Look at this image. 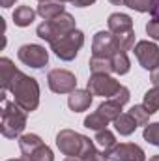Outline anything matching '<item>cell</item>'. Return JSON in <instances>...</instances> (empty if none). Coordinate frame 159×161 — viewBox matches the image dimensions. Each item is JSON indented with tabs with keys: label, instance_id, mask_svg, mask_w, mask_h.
I'll list each match as a JSON object with an SVG mask.
<instances>
[{
	"label": "cell",
	"instance_id": "cell-37",
	"mask_svg": "<svg viewBox=\"0 0 159 161\" xmlns=\"http://www.w3.org/2000/svg\"><path fill=\"white\" fill-rule=\"evenodd\" d=\"M58 2H62V4H66V2H71V0H58Z\"/></svg>",
	"mask_w": 159,
	"mask_h": 161
},
{
	"label": "cell",
	"instance_id": "cell-34",
	"mask_svg": "<svg viewBox=\"0 0 159 161\" xmlns=\"http://www.w3.org/2000/svg\"><path fill=\"white\" fill-rule=\"evenodd\" d=\"M64 161H82L80 158H68V159H64Z\"/></svg>",
	"mask_w": 159,
	"mask_h": 161
},
{
	"label": "cell",
	"instance_id": "cell-38",
	"mask_svg": "<svg viewBox=\"0 0 159 161\" xmlns=\"http://www.w3.org/2000/svg\"><path fill=\"white\" fill-rule=\"evenodd\" d=\"M40 2H49V0H40Z\"/></svg>",
	"mask_w": 159,
	"mask_h": 161
},
{
	"label": "cell",
	"instance_id": "cell-14",
	"mask_svg": "<svg viewBox=\"0 0 159 161\" xmlns=\"http://www.w3.org/2000/svg\"><path fill=\"white\" fill-rule=\"evenodd\" d=\"M109 30L112 34H127V32H133V19L127 15V13H112L109 15Z\"/></svg>",
	"mask_w": 159,
	"mask_h": 161
},
{
	"label": "cell",
	"instance_id": "cell-5",
	"mask_svg": "<svg viewBox=\"0 0 159 161\" xmlns=\"http://www.w3.org/2000/svg\"><path fill=\"white\" fill-rule=\"evenodd\" d=\"M88 142L90 139L86 135H80L73 129H60L56 135V146L68 158H80Z\"/></svg>",
	"mask_w": 159,
	"mask_h": 161
},
{
	"label": "cell",
	"instance_id": "cell-30",
	"mask_svg": "<svg viewBox=\"0 0 159 161\" xmlns=\"http://www.w3.org/2000/svg\"><path fill=\"white\" fill-rule=\"evenodd\" d=\"M71 4L75 8H88V6L96 4V0H71Z\"/></svg>",
	"mask_w": 159,
	"mask_h": 161
},
{
	"label": "cell",
	"instance_id": "cell-23",
	"mask_svg": "<svg viewBox=\"0 0 159 161\" xmlns=\"http://www.w3.org/2000/svg\"><path fill=\"white\" fill-rule=\"evenodd\" d=\"M111 62H112V69H114L116 75H125L131 69V62L127 58V53H116L111 58Z\"/></svg>",
	"mask_w": 159,
	"mask_h": 161
},
{
	"label": "cell",
	"instance_id": "cell-17",
	"mask_svg": "<svg viewBox=\"0 0 159 161\" xmlns=\"http://www.w3.org/2000/svg\"><path fill=\"white\" fill-rule=\"evenodd\" d=\"M36 13H38V11H34L30 6H19V8H15V11H13V23H15L17 26H21V28L30 26V25L34 23V19H36Z\"/></svg>",
	"mask_w": 159,
	"mask_h": 161
},
{
	"label": "cell",
	"instance_id": "cell-15",
	"mask_svg": "<svg viewBox=\"0 0 159 161\" xmlns=\"http://www.w3.org/2000/svg\"><path fill=\"white\" fill-rule=\"evenodd\" d=\"M19 69L15 68V64L9 58H0V80H2V90H9L13 80L17 77Z\"/></svg>",
	"mask_w": 159,
	"mask_h": 161
},
{
	"label": "cell",
	"instance_id": "cell-13",
	"mask_svg": "<svg viewBox=\"0 0 159 161\" xmlns=\"http://www.w3.org/2000/svg\"><path fill=\"white\" fill-rule=\"evenodd\" d=\"M92 99H94V96L90 94V90H79L77 88L68 96V105L73 113H82V111L90 109Z\"/></svg>",
	"mask_w": 159,
	"mask_h": 161
},
{
	"label": "cell",
	"instance_id": "cell-27",
	"mask_svg": "<svg viewBox=\"0 0 159 161\" xmlns=\"http://www.w3.org/2000/svg\"><path fill=\"white\" fill-rule=\"evenodd\" d=\"M142 137H144V141H148L150 144L159 146V122H154V124H148V125H144Z\"/></svg>",
	"mask_w": 159,
	"mask_h": 161
},
{
	"label": "cell",
	"instance_id": "cell-25",
	"mask_svg": "<svg viewBox=\"0 0 159 161\" xmlns=\"http://www.w3.org/2000/svg\"><path fill=\"white\" fill-rule=\"evenodd\" d=\"M111 122L107 120V118H103L97 111L96 113H92V114H88L86 118H84V127H88V129H94V131H101V129H107V125H109Z\"/></svg>",
	"mask_w": 159,
	"mask_h": 161
},
{
	"label": "cell",
	"instance_id": "cell-19",
	"mask_svg": "<svg viewBox=\"0 0 159 161\" xmlns=\"http://www.w3.org/2000/svg\"><path fill=\"white\" fill-rule=\"evenodd\" d=\"M114 127H116V131H118L122 137H129V135L135 133V129H137L139 125H137L135 118H133L129 113H122L118 118L114 120Z\"/></svg>",
	"mask_w": 159,
	"mask_h": 161
},
{
	"label": "cell",
	"instance_id": "cell-10",
	"mask_svg": "<svg viewBox=\"0 0 159 161\" xmlns=\"http://www.w3.org/2000/svg\"><path fill=\"white\" fill-rule=\"evenodd\" d=\"M133 51H135V56H137L139 64H140L144 69L154 71L156 68H159V47H157V43L142 40L133 47Z\"/></svg>",
	"mask_w": 159,
	"mask_h": 161
},
{
	"label": "cell",
	"instance_id": "cell-22",
	"mask_svg": "<svg viewBox=\"0 0 159 161\" xmlns=\"http://www.w3.org/2000/svg\"><path fill=\"white\" fill-rule=\"evenodd\" d=\"M88 66H90V71H92V73H105V75L114 73L111 58H97V56H92L90 62H88Z\"/></svg>",
	"mask_w": 159,
	"mask_h": 161
},
{
	"label": "cell",
	"instance_id": "cell-21",
	"mask_svg": "<svg viewBox=\"0 0 159 161\" xmlns=\"http://www.w3.org/2000/svg\"><path fill=\"white\" fill-rule=\"evenodd\" d=\"M94 141L103 148V152H105V154H109V152L116 146V137H114V133H112L109 127H107V129H101V131H96Z\"/></svg>",
	"mask_w": 159,
	"mask_h": 161
},
{
	"label": "cell",
	"instance_id": "cell-39",
	"mask_svg": "<svg viewBox=\"0 0 159 161\" xmlns=\"http://www.w3.org/2000/svg\"><path fill=\"white\" fill-rule=\"evenodd\" d=\"M25 161H28V159H25Z\"/></svg>",
	"mask_w": 159,
	"mask_h": 161
},
{
	"label": "cell",
	"instance_id": "cell-18",
	"mask_svg": "<svg viewBox=\"0 0 159 161\" xmlns=\"http://www.w3.org/2000/svg\"><path fill=\"white\" fill-rule=\"evenodd\" d=\"M125 6L139 13H152L154 17L159 13V0H125Z\"/></svg>",
	"mask_w": 159,
	"mask_h": 161
},
{
	"label": "cell",
	"instance_id": "cell-11",
	"mask_svg": "<svg viewBox=\"0 0 159 161\" xmlns=\"http://www.w3.org/2000/svg\"><path fill=\"white\" fill-rule=\"evenodd\" d=\"M116 53H120L118 47H116V41L111 30H99L94 41H92V56H97V58H112Z\"/></svg>",
	"mask_w": 159,
	"mask_h": 161
},
{
	"label": "cell",
	"instance_id": "cell-6",
	"mask_svg": "<svg viewBox=\"0 0 159 161\" xmlns=\"http://www.w3.org/2000/svg\"><path fill=\"white\" fill-rule=\"evenodd\" d=\"M82 45H84V34H82L80 30H73V32H69V34L58 38L54 43H51V49H52V53H54L60 60L69 62V60H73V58L79 54V51L82 49Z\"/></svg>",
	"mask_w": 159,
	"mask_h": 161
},
{
	"label": "cell",
	"instance_id": "cell-8",
	"mask_svg": "<svg viewBox=\"0 0 159 161\" xmlns=\"http://www.w3.org/2000/svg\"><path fill=\"white\" fill-rule=\"evenodd\" d=\"M17 56L19 60L25 64V66H30L34 69H41L49 64V53L43 45L38 43H26V45H21L19 51H17Z\"/></svg>",
	"mask_w": 159,
	"mask_h": 161
},
{
	"label": "cell",
	"instance_id": "cell-35",
	"mask_svg": "<svg viewBox=\"0 0 159 161\" xmlns=\"http://www.w3.org/2000/svg\"><path fill=\"white\" fill-rule=\"evenodd\" d=\"M148 161H159V156H152V158H150Z\"/></svg>",
	"mask_w": 159,
	"mask_h": 161
},
{
	"label": "cell",
	"instance_id": "cell-33",
	"mask_svg": "<svg viewBox=\"0 0 159 161\" xmlns=\"http://www.w3.org/2000/svg\"><path fill=\"white\" fill-rule=\"evenodd\" d=\"M111 4H114V6H122V4H125V0H109Z\"/></svg>",
	"mask_w": 159,
	"mask_h": 161
},
{
	"label": "cell",
	"instance_id": "cell-31",
	"mask_svg": "<svg viewBox=\"0 0 159 161\" xmlns=\"http://www.w3.org/2000/svg\"><path fill=\"white\" fill-rule=\"evenodd\" d=\"M150 80H152L154 86H159V68H156V69L150 73Z\"/></svg>",
	"mask_w": 159,
	"mask_h": 161
},
{
	"label": "cell",
	"instance_id": "cell-12",
	"mask_svg": "<svg viewBox=\"0 0 159 161\" xmlns=\"http://www.w3.org/2000/svg\"><path fill=\"white\" fill-rule=\"evenodd\" d=\"M109 161H146V154L140 146L131 142L116 144L109 154H105Z\"/></svg>",
	"mask_w": 159,
	"mask_h": 161
},
{
	"label": "cell",
	"instance_id": "cell-36",
	"mask_svg": "<svg viewBox=\"0 0 159 161\" xmlns=\"http://www.w3.org/2000/svg\"><path fill=\"white\" fill-rule=\"evenodd\" d=\"M8 161H25V158H19V159H8Z\"/></svg>",
	"mask_w": 159,
	"mask_h": 161
},
{
	"label": "cell",
	"instance_id": "cell-28",
	"mask_svg": "<svg viewBox=\"0 0 159 161\" xmlns=\"http://www.w3.org/2000/svg\"><path fill=\"white\" fill-rule=\"evenodd\" d=\"M146 34H148L152 40L159 41V15H156L152 21H148V25H146Z\"/></svg>",
	"mask_w": 159,
	"mask_h": 161
},
{
	"label": "cell",
	"instance_id": "cell-4",
	"mask_svg": "<svg viewBox=\"0 0 159 161\" xmlns=\"http://www.w3.org/2000/svg\"><path fill=\"white\" fill-rule=\"evenodd\" d=\"M19 148L23 158L28 161H54L52 150L41 141L40 135L36 133H26L19 137Z\"/></svg>",
	"mask_w": 159,
	"mask_h": 161
},
{
	"label": "cell",
	"instance_id": "cell-7",
	"mask_svg": "<svg viewBox=\"0 0 159 161\" xmlns=\"http://www.w3.org/2000/svg\"><path fill=\"white\" fill-rule=\"evenodd\" d=\"M120 88H122V84L118 80L111 75H105V73H92L86 82V90H90L92 96H101L107 99H111Z\"/></svg>",
	"mask_w": 159,
	"mask_h": 161
},
{
	"label": "cell",
	"instance_id": "cell-9",
	"mask_svg": "<svg viewBox=\"0 0 159 161\" xmlns=\"http://www.w3.org/2000/svg\"><path fill=\"white\" fill-rule=\"evenodd\" d=\"M47 84L54 94H71L77 90V77L68 69H51L47 73Z\"/></svg>",
	"mask_w": 159,
	"mask_h": 161
},
{
	"label": "cell",
	"instance_id": "cell-29",
	"mask_svg": "<svg viewBox=\"0 0 159 161\" xmlns=\"http://www.w3.org/2000/svg\"><path fill=\"white\" fill-rule=\"evenodd\" d=\"M112 99H114V101H118L120 105H125V103L129 101V88L122 84V88H120L118 92L112 96Z\"/></svg>",
	"mask_w": 159,
	"mask_h": 161
},
{
	"label": "cell",
	"instance_id": "cell-1",
	"mask_svg": "<svg viewBox=\"0 0 159 161\" xmlns=\"http://www.w3.org/2000/svg\"><path fill=\"white\" fill-rule=\"evenodd\" d=\"M9 92L13 96V101L21 109H25L26 113H32L38 109V105H40V84L34 77L19 71L11 88H9Z\"/></svg>",
	"mask_w": 159,
	"mask_h": 161
},
{
	"label": "cell",
	"instance_id": "cell-16",
	"mask_svg": "<svg viewBox=\"0 0 159 161\" xmlns=\"http://www.w3.org/2000/svg\"><path fill=\"white\" fill-rule=\"evenodd\" d=\"M62 13H66L64 4L58 0H49V2H40L38 6V15L43 17L45 21H52L56 17H60Z\"/></svg>",
	"mask_w": 159,
	"mask_h": 161
},
{
	"label": "cell",
	"instance_id": "cell-3",
	"mask_svg": "<svg viewBox=\"0 0 159 161\" xmlns=\"http://www.w3.org/2000/svg\"><path fill=\"white\" fill-rule=\"evenodd\" d=\"M73 30H77V21L68 11L62 13L60 17L52 19V21H43L40 26L36 28L38 38L49 41V43H54L58 38H62V36H66V34H69Z\"/></svg>",
	"mask_w": 159,
	"mask_h": 161
},
{
	"label": "cell",
	"instance_id": "cell-2",
	"mask_svg": "<svg viewBox=\"0 0 159 161\" xmlns=\"http://www.w3.org/2000/svg\"><path fill=\"white\" fill-rule=\"evenodd\" d=\"M26 127V111L21 109L15 101L8 103L4 101L2 107V122H0V133L6 139L21 137V133Z\"/></svg>",
	"mask_w": 159,
	"mask_h": 161
},
{
	"label": "cell",
	"instance_id": "cell-20",
	"mask_svg": "<svg viewBox=\"0 0 159 161\" xmlns=\"http://www.w3.org/2000/svg\"><path fill=\"white\" fill-rule=\"evenodd\" d=\"M122 107H123V105H120L118 101H114V99L111 97V99H105V101L97 107V113H99L103 118H107L109 122H114L120 114H122Z\"/></svg>",
	"mask_w": 159,
	"mask_h": 161
},
{
	"label": "cell",
	"instance_id": "cell-24",
	"mask_svg": "<svg viewBox=\"0 0 159 161\" xmlns=\"http://www.w3.org/2000/svg\"><path fill=\"white\" fill-rule=\"evenodd\" d=\"M142 105L146 107V111H148L150 114L157 113V111H159V86H154V88H150V90L144 94Z\"/></svg>",
	"mask_w": 159,
	"mask_h": 161
},
{
	"label": "cell",
	"instance_id": "cell-26",
	"mask_svg": "<svg viewBox=\"0 0 159 161\" xmlns=\"http://www.w3.org/2000/svg\"><path fill=\"white\" fill-rule=\"evenodd\" d=\"M129 114L135 118L137 125H148V120H150V116H152V114L146 111L144 105H133V107L129 109Z\"/></svg>",
	"mask_w": 159,
	"mask_h": 161
},
{
	"label": "cell",
	"instance_id": "cell-32",
	"mask_svg": "<svg viewBox=\"0 0 159 161\" xmlns=\"http://www.w3.org/2000/svg\"><path fill=\"white\" fill-rule=\"evenodd\" d=\"M17 0H0V4H2V8H11L13 4H15Z\"/></svg>",
	"mask_w": 159,
	"mask_h": 161
}]
</instances>
